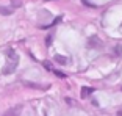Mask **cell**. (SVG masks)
Wrapping results in <instances>:
<instances>
[{
    "instance_id": "cell-1",
    "label": "cell",
    "mask_w": 122,
    "mask_h": 116,
    "mask_svg": "<svg viewBox=\"0 0 122 116\" xmlns=\"http://www.w3.org/2000/svg\"><path fill=\"white\" fill-rule=\"evenodd\" d=\"M19 63V55L14 50H8L6 52V64L3 68V74H13L17 68Z\"/></svg>"
},
{
    "instance_id": "cell-2",
    "label": "cell",
    "mask_w": 122,
    "mask_h": 116,
    "mask_svg": "<svg viewBox=\"0 0 122 116\" xmlns=\"http://www.w3.org/2000/svg\"><path fill=\"white\" fill-rule=\"evenodd\" d=\"M20 111H22V105H19V107H13V108L6 110V111L3 113V116H19V115H20Z\"/></svg>"
},
{
    "instance_id": "cell-3",
    "label": "cell",
    "mask_w": 122,
    "mask_h": 116,
    "mask_svg": "<svg viewBox=\"0 0 122 116\" xmlns=\"http://www.w3.org/2000/svg\"><path fill=\"white\" fill-rule=\"evenodd\" d=\"M92 91H94L92 88H89V86H83V88H81V97H83V99L88 97V96H89Z\"/></svg>"
},
{
    "instance_id": "cell-4",
    "label": "cell",
    "mask_w": 122,
    "mask_h": 116,
    "mask_svg": "<svg viewBox=\"0 0 122 116\" xmlns=\"http://www.w3.org/2000/svg\"><path fill=\"white\" fill-rule=\"evenodd\" d=\"M55 60H56L58 63H61V64H66V63H67V58L60 57V55H55Z\"/></svg>"
},
{
    "instance_id": "cell-5",
    "label": "cell",
    "mask_w": 122,
    "mask_h": 116,
    "mask_svg": "<svg viewBox=\"0 0 122 116\" xmlns=\"http://www.w3.org/2000/svg\"><path fill=\"white\" fill-rule=\"evenodd\" d=\"M116 53H117L119 57H122V41L117 44V46H116Z\"/></svg>"
},
{
    "instance_id": "cell-6",
    "label": "cell",
    "mask_w": 122,
    "mask_h": 116,
    "mask_svg": "<svg viewBox=\"0 0 122 116\" xmlns=\"http://www.w3.org/2000/svg\"><path fill=\"white\" fill-rule=\"evenodd\" d=\"M94 44H99V46H100V39H99V38H91L89 46H94Z\"/></svg>"
},
{
    "instance_id": "cell-7",
    "label": "cell",
    "mask_w": 122,
    "mask_h": 116,
    "mask_svg": "<svg viewBox=\"0 0 122 116\" xmlns=\"http://www.w3.org/2000/svg\"><path fill=\"white\" fill-rule=\"evenodd\" d=\"M11 11H13L11 8H0V13H2V14H10Z\"/></svg>"
},
{
    "instance_id": "cell-8",
    "label": "cell",
    "mask_w": 122,
    "mask_h": 116,
    "mask_svg": "<svg viewBox=\"0 0 122 116\" xmlns=\"http://www.w3.org/2000/svg\"><path fill=\"white\" fill-rule=\"evenodd\" d=\"M11 5H13L14 8H19L20 6V0H11Z\"/></svg>"
},
{
    "instance_id": "cell-9",
    "label": "cell",
    "mask_w": 122,
    "mask_h": 116,
    "mask_svg": "<svg viewBox=\"0 0 122 116\" xmlns=\"http://www.w3.org/2000/svg\"><path fill=\"white\" fill-rule=\"evenodd\" d=\"M53 72H55V75L61 77V79H64V77H66V74H64V72H61V71H53Z\"/></svg>"
},
{
    "instance_id": "cell-10",
    "label": "cell",
    "mask_w": 122,
    "mask_h": 116,
    "mask_svg": "<svg viewBox=\"0 0 122 116\" xmlns=\"http://www.w3.org/2000/svg\"><path fill=\"white\" fill-rule=\"evenodd\" d=\"M44 66H46V69H50V63H47V61H44Z\"/></svg>"
},
{
    "instance_id": "cell-11",
    "label": "cell",
    "mask_w": 122,
    "mask_h": 116,
    "mask_svg": "<svg viewBox=\"0 0 122 116\" xmlns=\"http://www.w3.org/2000/svg\"><path fill=\"white\" fill-rule=\"evenodd\" d=\"M46 44H47V46H50V44H52V41H50V38H47V39H46Z\"/></svg>"
}]
</instances>
